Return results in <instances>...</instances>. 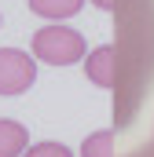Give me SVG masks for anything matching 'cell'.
I'll return each instance as SVG.
<instances>
[{
    "label": "cell",
    "mask_w": 154,
    "mask_h": 157,
    "mask_svg": "<svg viewBox=\"0 0 154 157\" xmlns=\"http://www.w3.org/2000/svg\"><path fill=\"white\" fill-rule=\"evenodd\" d=\"M84 55H88L84 37L70 26H63V22H51V26L33 33V59L48 62V66H74Z\"/></svg>",
    "instance_id": "6da1fadb"
},
{
    "label": "cell",
    "mask_w": 154,
    "mask_h": 157,
    "mask_svg": "<svg viewBox=\"0 0 154 157\" xmlns=\"http://www.w3.org/2000/svg\"><path fill=\"white\" fill-rule=\"evenodd\" d=\"M37 80V62L33 55L18 48H0V95H22Z\"/></svg>",
    "instance_id": "7a4b0ae2"
},
{
    "label": "cell",
    "mask_w": 154,
    "mask_h": 157,
    "mask_svg": "<svg viewBox=\"0 0 154 157\" xmlns=\"http://www.w3.org/2000/svg\"><path fill=\"white\" fill-rule=\"evenodd\" d=\"M84 73L95 88H114L117 84V48L114 44H99L84 55Z\"/></svg>",
    "instance_id": "3957f363"
},
{
    "label": "cell",
    "mask_w": 154,
    "mask_h": 157,
    "mask_svg": "<svg viewBox=\"0 0 154 157\" xmlns=\"http://www.w3.org/2000/svg\"><path fill=\"white\" fill-rule=\"evenodd\" d=\"M30 146V132L18 121L0 117V157H22Z\"/></svg>",
    "instance_id": "277c9868"
},
{
    "label": "cell",
    "mask_w": 154,
    "mask_h": 157,
    "mask_svg": "<svg viewBox=\"0 0 154 157\" xmlns=\"http://www.w3.org/2000/svg\"><path fill=\"white\" fill-rule=\"evenodd\" d=\"M81 7H84V0H30V11L40 15V18H48V22L74 18Z\"/></svg>",
    "instance_id": "5b68a950"
},
{
    "label": "cell",
    "mask_w": 154,
    "mask_h": 157,
    "mask_svg": "<svg viewBox=\"0 0 154 157\" xmlns=\"http://www.w3.org/2000/svg\"><path fill=\"white\" fill-rule=\"evenodd\" d=\"M81 157H114V132H110V128L92 132V135L81 143Z\"/></svg>",
    "instance_id": "8992f818"
},
{
    "label": "cell",
    "mask_w": 154,
    "mask_h": 157,
    "mask_svg": "<svg viewBox=\"0 0 154 157\" xmlns=\"http://www.w3.org/2000/svg\"><path fill=\"white\" fill-rule=\"evenodd\" d=\"M22 157H74V150L63 143H37V146H26Z\"/></svg>",
    "instance_id": "52a82bcc"
},
{
    "label": "cell",
    "mask_w": 154,
    "mask_h": 157,
    "mask_svg": "<svg viewBox=\"0 0 154 157\" xmlns=\"http://www.w3.org/2000/svg\"><path fill=\"white\" fill-rule=\"evenodd\" d=\"M92 4H95V7H103V11H114V7H117V0H92Z\"/></svg>",
    "instance_id": "ba28073f"
}]
</instances>
